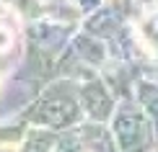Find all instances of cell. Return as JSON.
Masks as SVG:
<instances>
[{"label": "cell", "instance_id": "1", "mask_svg": "<svg viewBox=\"0 0 158 152\" xmlns=\"http://www.w3.org/2000/svg\"><path fill=\"white\" fill-rule=\"evenodd\" d=\"M10 44H13V34L8 29H0V52L10 49Z\"/></svg>", "mask_w": 158, "mask_h": 152}]
</instances>
